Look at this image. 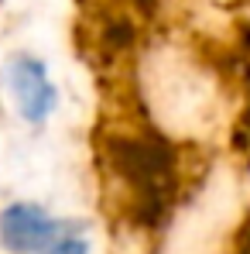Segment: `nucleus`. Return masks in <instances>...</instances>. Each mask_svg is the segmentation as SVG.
Listing matches in <instances>:
<instances>
[{"instance_id": "obj_1", "label": "nucleus", "mask_w": 250, "mask_h": 254, "mask_svg": "<svg viewBox=\"0 0 250 254\" xmlns=\"http://www.w3.org/2000/svg\"><path fill=\"white\" fill-rule=\"evenodd\" d=\"M103 165L124 189V213L141 230H161L178 203L182 155L178 144L154 130H117L103 141Z\"/></svg>"}, {"instance_id": "obj_2", "label": "nucleus", "mask_w": 250, "mask_h": 254, "mask_svg": "<svg viewBox=\"0 0 250 254\" xmlns=\"http://www.w3.org/2000/svg\"><path fill=\"white\" fill-rule=\"evenodd\" d=\"M62 234V220L38 203H10L0 210V244L7 254H48Z\"/></svg>"}, {"instance_id": "obj_3", "label": "nucleus", "mask_w": 250, "mask_h": 254, "mask_svg": "<svg viewBox=\"0 0 250 254\" xmlns=\"http://www.w3.org/2000/svg\"><path fill=\"white\" fill-rule=\"evenodd\" d=\"M7 89L24 124H45L58 107V89L51 83L48 69L35 55H14L7 65Z\"/></svg>"}, {"instance_id": "obj_4", "label": "nucleus", "mask_w": 250, "mask_h": 254, "mask_svg": "<svg viewBox=\"0 0 250 254\" xmlns=\"http://www.w3.org/2000/svg\"><path fill=\"white\" fill-rule=\"evenodd\" d=\"M96 42L106 55H127L134 45H137V28L127 14H110L100 21L96 28Z\"/></svg>"}, {"instance_id": "obj_5", "label": "nucleus", "mask_w": 250, "mask_h": 254, "mask_svg": "<svg viewBox=\"0 0 250 254\" xmlns=\"http://www.w3.org/2000/svg\"><path fill=\"white\" fill-rule=\"evenodd\" d=\"M48 254H89V241H86L79 230H72V234H62L48 248Z\"/></svg>"}]
</instances>
